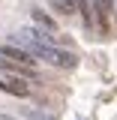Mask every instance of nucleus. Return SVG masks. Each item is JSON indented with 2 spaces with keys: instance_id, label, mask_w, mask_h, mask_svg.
I'll list each match as a JSON object with an SVG mask.
<instances>
[{
  "instance_id": "39448f33",
  "label": "nucleus",
  "mask_w": 117,
  "mask_h": 120,
  "mask_svg": "<svg viewBox=\"0 0 117 120\" xmlns=\"http://www.w3.org/2000/svg\"><path fill=\"white\" fill-rule=\"evenodd\" d=\"M0 69H3L6 75H15V78H27V81L33 78V75H36V72H33V66L15 63V60H3V57H0Z\"/></svg>"
},
{
  "instance_id": "7ed1b4c3",
  "label": "nucleus",
  "mask_w": 117,
  "mask_h": 120,
  "mask_svg": "<svg viewBox=\"0 0 117 120\" xmlns=\"http://www.w3.org/2000/svg\"><path fill=\"white\" fill-rule=\"evenodd\" d=\"M0 90H3V93H12V96H21V99H27V96H30L27 78H15V75L0 78Z\"/></svg>"
},
{
  "instance_id": "f257e3e1",
  "label": "nucleus",
  "mask_w": 117,
  "mask_h": 120,
  "mask_svg": "<svg viewBox=\"0 0 117 120\" xmlns=\"http://www.w3.org/2000/svg\"><path fill=\"white\" fill-rule=\"evenodd\" d=\"M24 42H27V51L33 54V57L45 60V63H51V66L75 69V63H78V57H75L72 51H60L57 45H39V42H33V39H27V36H24Z\"/></svg>"
},
{
  "instance_id": "20e7f679",
  "label": "nucleus",
  "mask_w": 117,
  "mask_h": 120,
  "mask_svg": "<svg viewBox=\"0 0 117 120\" xmlns=\"http://www.w3.org/2000/svg\"><path fill=\"white\" fill-rule=\"evenodd\" d=\"M0 57L3 60H15V63H24V66H33L36 57L30 54L27 48H18V45H3L0 48Z\"/></svg>"
},
{
  "instance_id": "f03ea898",
  "label": "nucleus",
  "mask_w": 117,
  "mask_h": 120,
  "mask_svg": "<svg viewBox=\"0 0 117 120\" xmlns=\"http://www.w3.org/2000/svg\"><path fill=\"white\" fill-rule=\"evenodd\" d=\"M93 15H96V30H99V36H108V30H111V0H96Z\"/></svg>"
},
{
  "instance_id": "423d86ee",
  "label": "nucleus",
  "mask_w": 117,
  "mask_h": 120,
  "mask_svg": "<svg viewBox=\"0 0 117 120\" xmlns=\"http://www.w3.org/2000/svg\"><path fill=\"white\" fill-rule=\"evenodd\" d=\"M33 24H39V27H45L48 33H51V30L57 27V21H54L51 15H45L42 9H33Z\"/></svg>"
},
{
  "instance_id": "0eeeda50",
  "label": "nucleus",
  "mask_w": 117,
  "mask_h": 120,
  "mask_svg": "<svg viewBox=\"0 0 117 120\" xmlns=\"http://www.w3.org/2000/svg\"><path fill=\"white\" fill-rule=\"evenodd\" d=\"M57 12H63V15H75L78 12V0H48Z\"/></svg>"
},
{
  "instance_id": "6e6552de",
  "label": "nucleus",
  "mask_w": 117,
  "mask_h": 120,
  "mask_svg": "<svg viewBox=\"0 0 117 120\" xmlns=\"http://www.w3.org/2000/svg\"><path fill=\"white\" fill-rule=\"evenodd\" d=\"M24 117H27V120H51L48 114H42V111H33V108H24Z\"/></svg>"
},
{
  "instance_id": "1a4fd4ad",
  "label": "nucleus",
  "mask_w": 117,
  "mask_h": 120,
  "mask_svg": "<svg viewBox=\"0 0 117 120\" xmlns=\"http://www.w3.org/2000/svg\"><path fill=\"white\" fill-rule=\"evenodd\" d=\"M0 120H18V117H9V114H0Z\"/></svg>"
}]
</instances>
